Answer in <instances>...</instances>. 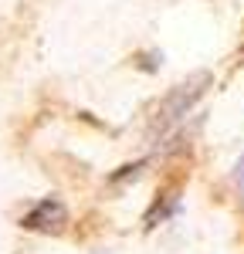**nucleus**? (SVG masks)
<instances>
[{
	"instance_id": "nucleus-1",
	"label": "nucleus",
	"mask_w": 244,
	"mask_h": 254,
	"mask_svg": "<svg viewBox=\"0 0 244 254\" xmlns=\"http://www.w3.org/2000/svg\"><path fill=\"white\" fill-rule=\"evenodd\" d=\"M210 85V75L207 71H200V75H193L190 81H183V85H177L170 95L160 102V109H156V119H153V129H160V132H166L170 126H177L190 109H193V102L203 95V88Z\"/></svg>"
},
{
	"instance_id": "nucleus-2",
	"label": "nucleus",
	"mask_w": 244,
	"mask_h": 254,
	"mask_svg": "<svg viewBox=\"0 0 244 254\" xmlns=\"http://www.w3.org/2000/svg\"><path fill=\"white\" fill-rule=\"evenodd\" d=\"M20 227L24 231H38V234H61L68 227V207L58 196H44L20 217Z\"/></svg>"
},
{
	"instance_id": "nucleus-3",
	"label": "nucleus",
	"mask_w": 244,
	"mask_h": 254,
	"mask_svg": "<svg viewBox=\"0 0 244 254\" xmlns=\"http://www.w3.org/2000/svg\"><path fill=\"white\" fill-rule=\"evenodd\" d=\"M173 214H180V196L177 193H163L153 207H149V214H146V227H156V220H166V217H173Z\"/></svg>"
},
{
	"instance_id": "nucleus-4",
	"label": "nucleus",
	"mask_w": 244,
	"mask_h": 254,
	"mask_svg": "<svg viewBox=\"0 0 244 254\" xmlns=\"http://www.w3.org/2000/svg\"><path fill=\"white\" fill-rule=\"evenodd\" d=\"M142 166H146V163H142V159H139V163H132V166H122L119 173H112V176H109V180H112V183H119V180H125V176H136V173H139V170H142Z\"/></svg>"
},
{
	"instance_id": "nucleus-5",
	"label": "nucleus",
	"mask_w": 244,
	"mask_h": 254,
	"mask_svg": "<svg viewBox=\"0 0 244 254\" xmlns=\"http://www.w3.org/2000/svg\"><path fill=\"white\" fill-rule=\"evenodd\" d=\"M156 61H163V55H160V51H153V55H146L139 68H142V71H156Z\"/></svg>"
},
{
	"instance_id": "nucleus-6",
	"label": "nucleus",
	"mask_w": 244,
	"mask_h": 254,
	"mask_svg": "<svg viewBox=\"0 0 244 254\" xmlns=\"http://www.w3.org/2000/svg\"><path fill=\"white\" fill-rule=\"evenodd\" d=\"M234 176H238V187L244 190V153H241V159H238V173Z\"/></svg>"
}]
</instances>
